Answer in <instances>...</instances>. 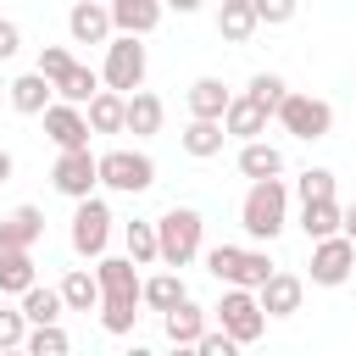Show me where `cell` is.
<instances>
[{"mask_svg":"<svg viewBox=\"0 0 356 356\" xmlns=\"http://www.w3.org/2000/svg\"><path fill=\"white\" fill-rule=\"evenodd\" d=\"M284 222H289V184H284V172L278 178H250V189L239 200V228L250 239H278Z\"/></svg>","mask_w":356,"mask_h":356,"instance_id":"6da1fadb","label":"cell"},{"mask_svg":"<svg viewBox=\"0 0 356 356\" xmlns=\"http://www.w3.org/2000/svg\"><path fill=\"white\" fill-rule=\"evenodd\" d=\"M200 234H206V217L195 206H167L156 217V239H161V261L167 267H189L200 256Z\"/></svg>","mask_w":356,"mask_h":356,"instance_id":"7a4b0ae2","label":"cell"},{"mask_svg":"<svg viewBox=\"0 0 356 356\" xmlns=\"http://www.w3.org/2000/svg\"><path fill=\"white\" fill-rule=\"evenodd\" d=\"M217 312V323L239 339V345H256L261 334H267V312H261V295L256 289H245V284H228L222 289V300L211 306Z\"/></svg>","mask_w":356,"mask_h":356,"instance_id":"3957f363","label":"cell"},{"mask_svg":"<svg viewBox=\"0 0 356 356\" xmlns=\"http://www.w3.org/2000/svg\"><path fill=\"white\" fill-rule=\"evenodd\" d=\"M273 117L284 122V134H295V139H306V145H317V139L334 134V106L317 100V95H295V89H289Z\"/></svg>","mask_w":356,"mask_h":356,"instance_id":"277c9868","label":"cell"},{"mask_svg":"<svg viewBox=\"0 0 356 356\" xmlns=\"http://www.w3.org/2000/svg\"><path fill=\"white\" fill-rule=\"evenodd\" d=\"M206 273H211L217 284H245V289H261V284H267V273H273V261H267V250L211 245V250H206Z\"/></svg>","mask_w":356,"mask_h":356,"instance_id":"5b68a950","label":"cell"},{"mask_svg":"<svg viewBox=\"0 0 356 356\" xmlns=\"http://www.w3.org/2000/svg\"><path fill=\"white\" fill-rule=\"evenodd\" d=\"M145 44H139V33H111L106 39V67H100V78H106V89H122V95H134V89H145Z\"/></svg>","mask_w":356,"mask_h":356,"instance_id":"8992f818","label":"cell"},{"mask_svg":"<svg viewBox=\"0 0 356 356\" xmlns=\"http://www.w3.org/2000/svg\"><path fill=\"white\" fill-rule=\"evenodd\" d=\"M111 206L100 200V195H83V200H72V228H67V239H72V250L89 261V256H106V239H111Z\"/></svg>","mask_w":356,"mask_h":356,"instance_id":"52a82bcc","label":"cell"},{"mask_svg":"<svg viewBox=\"0 0 356 356\" xmlns=\"http://www.w3.org/2000/svg\"><path fill=\"white\" fill-rule=\"evenodd\" d=\"M100 184L117 195H145L156 184V161L145 150H106L100 156Z\"/></svg>","mask_w":356,"mask_h":356,"instance_id":"ba28073f","label":"cell"},{"mask_svg":"<svg viewBox=\"0 0 356 356\" xmlns=\"http://www.w3.org/2000/svg\"><path fill=\"white\" fill-rule=\"evenodd\" d=\"M350 273H356V239H350V234L312 239V284H323V289H339Z\"/></svg>","mask_w":356,"mask_h":356,"instance_id":"9c48e42d","label":"cell"},{"mask_svg":"<svg viewBox=\"0 0 356 356\" xmlns=\"http://www.w3.org/2000/svg\"><path fill=\"white\" fill-rule=\"evenodd\" d=\"M50 184H56L67 200H83V195H95V184H100V156H89V145H78V150H61V156H56V167H50Z\"/></svg>","mask_w":356,"mask_h":356,"instance_id":"30bf717a","label":"cell"},{"mask_svg":"<svg viewBox=\"0 0 356 356\" xmlns=\"http://www.w3.org/2000/svg\"><path fill=\"white\" fill-rule=\"evenodd\" d=\"M44 134H50V145H56V150H78V145H89V139H95L89 111H83V106H72V100H50V106H44Z\"/></svg>","mask_w":356,"mask_h":356,"instance_id":"8fae6325","label":"cell"},{"mask_svg":"<svg viewBox=\"0 0 356 356\" xmlns=\"http://www.w3.org/2000/svg\"><path fill=\"white\" fill-rule=\"evenodd\" d=\"M95 278H100V300H145V278L134 256H95Z\"/></svg>","mask_w":356,"mask_h":356,"instance_id":"7c38bea8","label":"cell"},{"mask_svg":"<svg viewBox=\"0 0 356 356\" xmlns=\"http://www.w3.org/2000/svg\"><path fill=\"white\" fill-rule=\"evenodd\" d=\"M67 33H72V44H106V39L117 33L111 6H106V0H78V6L67 11Z\"/></svg>","mask_w":356,"mask_h":356,"instance_id":"4fadbf2b","label":"cell"},{"mask_svg":"<svg viewBox=\"0 0 356 356\" xmlns=\"http://www.w3.org/2000/svg\"><path fill=\"white\" fill-rule=\"evenodd\" d=\"M256 295H261V312H267V317H295V312H300L306 284H300L295 273H278V267H273V273H267V284H261Z\"/></svg>","mask_w":356,"mask_h":356,"instance_id":"5bb4252c","label":"cell"},{"mask_svg":"<svg viewBox=\"0 0 356 356\" xmlns=\"http://www.w3.org/2000/svg\"><path fill=\"white\" fill-rule=\"evenodd\" d=\"M267 117H273V111H267L261 100L234 95V100H228V111H222V128H228V134L245 145V139H261V134H267Z\"/></svg>","mask_w":356,"mask_h":356,"instance_id":"9a60e30c","label":"cell"},{"mask_svg":"<svg viewBox=\"0 0 356 356\" xmlns=\"http://www.w3.org/2000/svg\"><path fill=\"white\" fill-rule=\"evenodd\" d=\"M161 328H167V339H172L178 350H184V345L195 350V339L206 334V306H195V300L184 295V300H178L172 312H161Z\"/></svg>","mask_w":356,"mask_h":356,"instance_id":"2e32d148","label":"cell"},{"mask_svg":"<svg viewBox=\"0 0 356 356\" xmlns=\"http://www.w3.org/2000/svg\"><path fill=\"white\" fill-rule=\"evenodd\" d=\"M111 6V22H117V33H150L156 22H161V11H167V0H106Z\"/></svg>","mask_w":356,"mask_h":356,"instance_id":"e0dca14e","label":"cell"},{"mask_svg":"<svg viewBox=\"0 0 356 356\" xmlns=\"http://www.w3.org/2000/svg\"><path fill=\"white\" fill-rule=\"evenodd\" d=\"M83 111H89V128L95 134H128V95L122 89H100Z\"/></svg>","mask_w":356,"mask_h":356,"instance_id":"ac0fdd59","label":"cell"},{"mask_svg":"<svg viewBox=\"0 0 356 356\" xmlns=\"http://www.w3.org/2000/svg\"><path fill=\"white\" fill-rule=\"evenodd\" d=\"M222 139H228V128H222L217 117H189V128L178 134L184 156H195V161H206V156H222Z\"/></svg>","mask_w":356,"mask_h":356,"instance_id":"d6986e66","label":"cell"},{"mask_svg":"<svg viewBox=\"0 0 356 356\" xmlns=\"http://www.w3.org/2000/svg\"><path fill=\"white\" fill-rule=\"evenodd\" d=\"M28 284H39V278H33V250L0 239V295H22Z\"/></svg>","mask_w":356,"mask_h":356,"instance_id":"ffe728a7","label":"cell"},{"mask_svg":"<svg viewBox=\"0 0 356 356\" xmlns=\"http://www.w3.org/2000/svg\"><path fill=\"white\" fill-rule=\"evenodd\" d=\"M50 100H56V83H50L39 67H33V72H22V78L11 83V106H17L22 117H44V106H50Z\"/></svg>","mask_w":356,"mask_h":356,"instance_id":"44dd1931","label":"cell"},{"mask_svg":"<svg viewBox=\"0 0 356 356\" xmlns=\"http://www.w3.org/2000/svg\"><path fill=\"white\" fill-rule=\"evenodd\" d=\"M100 89H106V78H100L95 67H83V61H72V67L56 78V100H72V106H89Z\"/></svg>","mask_w":356,"mask_h":356,"instance_id":"7402d4cb","label":"cell"},{"mask_svg":"<svg viewBox=\"0 0 356 356\" xmlns=\"http://www.w3.org/2000/svg\"><path fill=\"white\" fill-rule=\"evenodd\" d=\"M184 100H189V117H217V122H222V111H228L234 89H228L222 78H195Z\"/></svg>","mask_w":356,"mask_h":356,"instance_id":"603a6c76","label":"cell"},{"mask_svg":"<svg viewBox=\"0 0 356 356\" xmlns=\"http://www.w3.org/2000/svg\"><path fill=\"white\" fill-rule=\"evenodd\" d=\"M161 117H167L161 95H150V89H134V95H128V134H134V139L161 134Z\"/></svg>","mask_w":356,"mask_h":356,"instance_id":"cb8c5ba5","label":"cell"},{"mask_svg":"<svg viewBox=\"0 0 356 356\" xmlns=\"http://www.w3.org/2000/svg\"><path fill=\"white\" fill-rule=\"evenodd\" d=\"M0 239L33 250V245L44 239V211H39V206H17V211H6V217H0Z\"/></svg>","mask_w":356,"mask_h":356,"instance_id":"d4e9b609","label":"cell"},{"mask_svg":"<svg viewBox=\"0 0 356 356\" xmlns=\"http://www.w3.org/2000/svg\"><path fill=\"white\" fill-rule=\"evenodd\" d=\"M239 172L245 178H278L284 172V150L267 145V139H245L239 145Z\"/></svg>","mask_w":356,"mask_h":356,"instance_id":"484cf974","label":"cell"},{"mask_svg":"<svg viewBox=\"0 0 356 356\" xmlns=\"http://www.w3.org/2000/svg\"><path fill=\"white\" fill-rule=\"evenodd\" d=\"M339 217H345V206L328 195V200H300V234L306 239H328V234H339Z\"/></svg>","mask_w":356,"mask_h":356,"instance_id":"4316f807","label":"cell"},{"mask_svg":"<svg viewBox=\"0 0 356 356\" xmlns=\"http://www.w3.org/2000/svg\"><path fill=\"white\" fill-rule=\"evenodd\" d=\"M61 300H67V312H100V278L89 273V267H72L61 284Z\"/></svg>","mask_w":356,"mask_h":356,"instance_id":"83f0119b","label":"cell"},{"mask_svg":"<svg viewBox=\"0 0 356 356\" xmlns=\"http://www.w3.org/2000/svg\"><path fill=\"white\" fill-rule=\"evenodd\" d=\"M256 28H261V17H256L250 0H222V11H217V33H222L228 44H245Z\"/></svg>","mask_w":356,"mask_h":356,"instance_id":"f1b7e54d","label":"cell"},{"mask_svg":"<svg viewBox=\"0 0 356 356\" xmlns=\"http://www.w3.org/2000/svg\"><path fill=\"white\" fill-rule=\"evenodd\" d=\"M22 312H28V323H61L67 300H61V289H50V284H28V289H22Z\"/></svg>","mask_w":356,"mask_h":356,"instance_id":"f546056e","label":"cell"},{"mask_svg":"<svg viewBox=\"0 0 356 356\" xmlns=\"http://www.w3.org/2000/svg\"><path fill=\"white\" fill-rule=\"evenodd\" d=\"M189 289H184V278H178V267H167V273H156V278H145V306L150 312H172L178 300H184Z\"/></svg>","mask_w":356,"mask_h":356,"instance_id":"4dcf8cb0","label":"cell"},{"mask_svg":"<svg viewBox=\"0 0 356 356\" xmlns=\"http://www.w3.org/2000/svg\"><path fill=\"white\" fill-rule=\"evenodd\" d=\"M67 334H61V323H33L28 328V339H22V350L28 356H67Z\"/></svg>","mask_w":356,"mask_h":356,"instance_id":"1f68e13d","label":"cell"},{"mask_svg":"<svg viewBox=\"0 0 356 356\" xmlns=\"http://www.w3.org/2000/svg\"><path fill=\"white\" fill-rule=\"evenodd\" d=\"M139 306H145V300H111V295H106V300H100V328H106V334H134Z\"/></svg>","mask_w":356,"mask_h":356,"instance_id":"d6a6232c","label":"cell"},{"mask_svg":"<svg viewBox=\"0 0 356 356\" xmlns=\"http://www.w3.org/2000/svg\"><path fill=\"white\" fill-rule=\"evenodd\" d=\"M128 256H134L139 267L161 261V239H156V222H128Z\"/></svg>","mask_w":356,"mask_h":356,"instance_id":"836d02e7","label":"cell"},{"mask_svg":"<svg viewBox=\"0 0 356 356\" xmlns=\"http://www.w3.org/2000/svg\"><path fill=\"white\" fill-rule=\"evenodd\" d=\"M245 95H250V100H261V106H267V111H278V100H284V95H289V83H284V78H278V72H256V78H250V83H245Z\"/></svg>","mask_w":356,"mask_h":356,"instance_id":"e575fe53","label":"cell"},{"mask_svg":"<svg viewBox=\"0 0 356 356\" xmlns=\"http://www.w3.org/2000/svg\"><path fill=\"white\" fill-rule=\"evenodd\" d=\"M295 195H300V200H328V195H334V172H328V167H306V172L295 178Z\"/></svg>","mask_w":356,"mask_h":356,"instance_id":"d590c367","label":"cell"},{"mask_svg":"<svg viewBox=\"0 0 356 356\" xmlns=\"http://www.w3.org/2000/svg\"><path fill=\"white\" fill-rule=\"evenodd\" d=\"M28 328H33V323H28V312H22V306H17V312H11V306H0V350H17V345L28 339Z\"/></svg>","mask_w":356,"mask_h":356,"instance_id":"8d00e7d4","label":"cell"},{"mask_svg":"<svg viewBox=\"0 0 356 356\" xmlns=\"http://www.w3.org/2000/svg\"><path fill=\"white\" fill-rule=\"evenodd\" d=\"M195 350H200V356H234V350H239V339L217 323V328H206V334L195 339Z\"/></svg>","mask_w":356,"mask_h":356,"instance_id":"74e56055","label":"cell"},{"mask_svg":"<svg viewBox=\"0 0 356 356\" xmlns=\"http://www.w3.org/2000/svg\"><path fill=\"white\" fill-rule=\"evenodd\" d=\"M250 6H256V17H261L267 28H284V22L300 11V0H250Z\"/></svg>","mask_w":356,"mask_h":356,"instance_id":"f35d334b","label":"cell"},{"mask_svg":"<svg viewBox=\"0 0 356 356\" xmlns=\"http://www.w3.org/2000/svg\"><path fill=\"white\" fill-rule=\"evenodd\" d=\"M67 67H72V56H67V50H61V44H44V50H39V72H44V78H50V83H56V78H61V72H67Z\"/></svg>","mask_w":356,"mask_h":356,"instance_id":"ab89813d","label":"cell"},{"mask_svg":"<svg viewBox=\"0 0 356 356\" xmlns=\"http://www.w3.org/2000/svg\"><path fill=\"white\" fill-rule=\"evenodd\" d=\"M17 50H22V28H17L11 17H0V61H11Z\"/></svg>","mask_w":356,"mask_h":356,"instance_id":"60d3db41","label":"cell"},{"mask_svg":"<svg viewBox=\"0 0 356 356\" xmlns=\"http://www.w3.org/2000/svg\"><path fill=\"white\" fill-rule=\"evenodd\" d=\"M339 234H350V239H356V206H345V217H339Z\"/></svg>","mask_w":356,"mask_h":356,"instance_id":"b9f144b4","label":"cell"},{"mask_svg":"<svg viewBox=\"0 0 356 356\" xmlns=\"http://www.w3.org/2000/svg\"><path fill=\"white\" fill-rule=\"evenodd\" d=\"M11 172H17V161H11V150H0V184H11Z\"/></svg>","mask_w":356,"mask_h":356,"instance_id":"7bdbcfd3","label":"cell"},{"mask_svg":"<svg viewBox=\"0 0 356 356\" xmlns=\"http://www.w3.org/2000/svg\"><path fill=\"white\" fill-rule=\"evenodd\" d=\"M167 11H178V17H189V11H200V0H167Z\"/></svg>","mask_w":356,"mask_h":356,"instance_id":"ee69618b","label":"cell"}]
</instances>
